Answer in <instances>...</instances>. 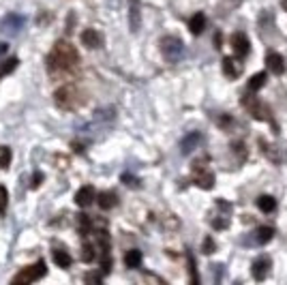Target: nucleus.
<instances>
[{"mask_svg":"<svg viewBox=\"0 0 287 285\" xmlns=\"http://www.w3.org/2000/svg\"><path fill=\"white\" fill-rule=\"evenodd\" d=\"M77 62H79V54L67 41H58L52 47V52L47 54V69H50V73L69 71V69L77 67Z\"/></svg>","mask_w":287,"mask_h":285,"instance_id":"1","label":"nucleus"},{"mask_svg":"<svg viewBox=\"0 0 287 285\" xmlns=\"http://www.w3.org/2000/svg\"><path fill=\"white\" fill-rule=\"evenodd\" d=\"M54 101H56V105L60 107V110H77V107H82V103L86 101V96L82 93V88L75 84H67L62 86V88H58L56 93H54Z\"/></svg>","mask_w":287,"mask_h":285,"instance_id":"2","label":"nucleus"},{"mask_svg":"<svg viewBox=\"0 0 287 285\" xmlns=\"http://www.w3.org/2000/svg\"><path fill=\"white\" fill-rule=\"evenodd\" d=\"M47 275V268H45V262L39 260V262H35L32 266L28 268H21V270L18 272V275L13 277V283L15 285H19V283H35V281H39L41 277H45Z\"/></svg>","mask_w":287,"mask_h":285,"instance_id":"3","label":"nucleus"},{"mask_svg":"<svg viewBox=\"0 0 287 285\" xmlns=\"http://www.w3.org/2000/svg\"><path fill=\"white\" fill-rule=\"evenodd\" d=\"M161 52L170 62H176L185 52V45L178 37H165V39H161Z\"/></svg>","mask_w":287,"mask_h":285,"instance_id":"4","label":"nucleus"},{"mask_svg":"<svg viewBox=\"0 0 287 285\" xmlns=\"http://www.w3.org/2000/svg\"><path fill=\"white\" fill-rule=\"evenodd\" d=\"M82 43L86 47H90V50H99V47L103 45V35L95 28H88V30L82 32Z\"/></svg>","mask_w":287,"mask_h":285,"instance_id":"5","label":"nucleus"},{"mask_svg":"<svg viewBox=\"0 0 287 285\" xmlns=\"http://www.w3.org/2000/svg\"><path fill=\"white\" fill-rule=\"evenodd\" d=\"M268 270H270L268 257H257L251 266V272H253V279H255V281H264V279L268 277Z\"/></svg>","mask_w":287,"mask_h":285,"instance_id":"6","label":"nucleus"},{"mask_svg":"<svg viewBox=\"0 0 287 285\" xmlns=\"http://www.w3.org/2000/svg\"><path fill=\"white\" fill-rule=\"evenodd\" d=\"M95 197H96L95 189L90 185H86V187H82V189L75 193V204H77V206H82V208H86V206H90V204H93Z\"/></svg>","mask_w":287,"mask_h":285,"instance_id":"7","label":"nucleus"},{"mask_svg":"<svg viewBox=\"0 0 287 285\" xmlns=\"http://www.w3.org/2000/svg\"><path fill=\"white\" fill-rule=\"evenodd\" d=\"M231 45H234V52H236L238 58H245L249 54V39L242 35V32H236L234 39H231Z\"/></svg>","mask_w":287,"mask_h":285,"instance_id":"8","label":"nucleus"},{"mask_svg":"<svg viewBox=\"0 0 287 285\" xmlns=\"http://www.w3.org/2000/svg\"><path fill=\"white\" fill-rule=\"evenodd\" d=\"M266 62H268V69L272 71L274 75H281L285 71V62H283V56L277 52H270L268 54V58H266Z\"/></svg>","mask_w":287,"mask_h":285,"instance_id":"9","label":"nucleus"},{"mask_svg":"<svg viewBox=\"0 0 287 285\" xmlns=\"http://www.w3.org/2000/svg\"><path fill=\"white\" fill-rule=\"evenodd\" d=\"M202 142V135H199L197 131L195 133H189V135L182 139V144H180V152L182 154H191L195 148H197V144Z\"/></svg>","mask_w":287,"mask_h":285,"instance_id":"10","label":"nucleus"},{"mask_svg":"<svg viewBox=\"0 0 287 285\" xmlns=\"http://www.w3.org/2000/svg\"><path fill=\"white\" fill-rule=\"evenodd\" d=\"M206 28V15L204 13H195L191 21H189V30L193 32V35H202Z\"/></svg>","mask_w":287,"mask_h":285,"instance_id":"11","label":"nucleus"},{"mask_svg":"<svg viewBox=\"0 0 287 285\" xmlns=\"http://www.w3.org/2000/svg\"><path fill=\"white\" fill-rule=\"evenodd\" d=\"M257 208L262 212H274L277 210V200L272 195H259L257 197Z\"/></svg>","mask_w":287,"mask_h":285,"instance_id":"12","label":"nucleus"},{"mask_svg":"<svg viewBox=\"0 0 287 285\" xmlns=\"http://www.w3.org/2000/svg\"><path fill=\"white\" fill-rule=\"evenodd\" d=\"M96 202H99V206L103 210H110V208H114L118 204V197H116V193H112V191H103Z\"/></svg>","mask_w":287,"mask_h":285,"instance_id":"13","label":"nucleus"},{"mask_svg":"<svg viewBox=\"0 0 287 285\" xmlns=\"http://www.w3.org/2000/svg\"><path fill=\"white\" fill-rule=\"evenodd\" d=\"M223 73L230 75L231 79L238 77V75H240V62H238L236 58H225L223 60Z\"/></svg>","mask_w":287,"mask_h":285,"instance_id":"14","label":"nucleus"},{"mask_svg":"<svg viewBox=\"0 0 287 285\" xmlns=\"http://www.w3.org/2000/svg\"><path fill=\"white\" fill-rule=\"evenodd\" d=\"M54 264H56L58 268H69V266H71V255H69L67 253V251H62V249H56V251H54Z\"/></svg>","mask_w":287,"mask_h":285,"instance_id":"15","label":"nucleus"},{"mask_svg":"<svg viewBox=\"0 0 287 285\" xmlns=\"http://www.w3.org/2000/svg\"><path fill=\"white\" fill-rule=\"evenodd\" d=\"M139 264H142V253H139L137 249L127 251V255H124V266L127 268H139Z\"/></svg>","mask_w":287,"mask_h":285,"instance_id":"16","label":"nucleus"},{"mask_svg":"<svg viewBox=\"0 0 287 285\" xmlns=\"http://www.w3.org/2000/svg\"><path fill=\"white\" fill-rule=\"evenodd\" d=\"M266 79H268V75L264 73V71H259V73H255L251 79H249V90H259V88H264V84H266Z\"/></svg>","mask_w":287,"mask_h":285,"instance_id":"17","label":"nucleus"},{"mask_svg":"<svg viewBox=\"0 0 287 285\" xmlns=\"http://www.w3.org/2000/svg\"><path fill=\"white\" fill-rule=\"evenodd\" d=\"M272 236H274V229L272 228H257V232H255V240L259 245H266V243H270L272 240Z\"/></svg>","mask_w":287,"mask_h":285,"instance_id":"18","label":"nucleus"},{"mask_svg":"<svg viewBox=\"0 0 287 285\" xmlns=\"http://www.w3.org/2000/svg\"><path fill=\"white\" fill-rule=\"evenodd\" d=\"M131 30L137 32L139 30V2L137 0H131Z\"/></svg>","mask_w":287,"mask_h":285,"instance_id":"19","label":"nucleus"},{"mask_svg":"<svg viewBox=\"0 0 287 285\" xmlns=\"http://www.w3.org/2000/svg\"><path fill=\"white\" fill-rule=\"evenodd\" d=\"M77 225H79V232H82L84 236L90 234V229H93V221H90L88 214H79V217H77Z\"/></svg>","mask_w":287,"mask_h":285,"instance_id":"20","label":"nucleus"},{"mask_svg":"<svg viewBox=\"0 0 287 285\" xmlns=\"http://www.w3.org/2000/svg\"><path fill=\"white\" fill-rule=\"evenodd\" d=\"M7 204H9V191H7V187L0 185V217L7 212Z\"/></svg>","mask_w":287,"mask_h":285,"instance_id":"21","label":"nucleus"},{"mask_svg":"<svg viewBox=\"0 0 287 285\" xmlns=\"http://www.w3.org/2000/svg\"><path fill=\"white\" fill-rule=\"evenodd\" d=\"M197 180H199V187H202V189H210V187L214 185V176L210 174V171H206V174H202Z\"/></svg>","mask_w":287,"mask_h":285,"instance_id":"22","label":"nucleus"},{"mask_svg":"<svg viewBox=\"0 0 287 285\" xmlns=\"http://www.w3.org/2000/svg\"><path fill=\"white\" fill-rule=\"evenodd\" d=\"M9 163H11V150L4 148V146H0V170L9 168Z\"/></svg>","mask_w":287,"mask_h":285,"instance_id":"23","label":"nucleus"},{"mask_svg":"<svg viewBox=\"0 0 287 285\" xmlns=\"http://www.w3.org/2000/svg\"><path fill=\"white\" fill-rule=\"evenodd\" d=\"M15 67H18V58H9L4 64H0V77H2V75H7V73H11Z\"/></svg>","mask_w":287,"mask_h":285,"instance_id":"24","label":"nucleus"},{"mask_svg":"<svg viewBox=\"0 0 287 285\" xmlns=\"http://www.w3.org/2000/svg\"><path fill=\"white\" fill-rule=\"evenodd\" d=\"M82 260H84V262H93V260H95V247H93V245H88V243L84 245Z\"/></svg>","mask_w":287,"mask_h":285,"instance_id":"25","label":"nucleus"},{"mask_svg":"<svg viewBox=\"0 0 287 285\" xmlns=\"http://www.w3.org/2000/svg\"><path fill=\"white\" fill-rule=\"evenodd\" d=\"M101 270H103V272H110V270H112V257L107 255V251H103V260H101Z\"/></svg>","mask_w":287,"mask_h":285,"instance_id":"26","label":"nucleus"},{"mask_svg":"<svg viewBox=\"0 0 287 285\" xmlns=\"http://www.w3.org/2000/svg\"><path fill=\"white\" fill-rule=\"evenodd\" d=\"M214 249H216L214 240L212 238H206L204 240V253H214Z\"/></svg>","mask_w":287,"mask_h":285,"instance_id":"27","label":"nucleus"},{"mask_svg":"<svg viewBox=\"0 0 287 285\" xmlns=\"http://www.w3.org/2000/svg\"><path fill=\"white\" fill-rule=\"evenodd\" d=\"M41 182H43V174H39V171H37V174L32 176V189H37Z\"/></svg>","mask_w":287,"mask_h":285,"instance_id":"28","label":"nucleus"},{"mask_svg":"<svg viewBox=\"0 0 287 285\" xmlns=\"http://www.w3.org/2000/svg\"><path fill=\"white\" fill-rule=\"evenodd\" d=\"M122 182H124V185H129V187H137V180H135L133 176H127V174L122 176Z\"/></svg>","mask_w":287,"mask_h":285,"instance_id":"29","label":"nucleus"},{"mask_svg":"<svg viewBox=\"0 0 287 285\" xmlns=\"http://www.w3.org/2000/svg\"><path fill=\"white\" fill-rule=\"evenodd\" d=\"M86 281H101V277H96V275H88V277H86Z\"/></svg>","mask_w":287,"mask_h":285,"instance_id":"30","label":"nucleus"}]
</instances>
